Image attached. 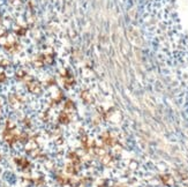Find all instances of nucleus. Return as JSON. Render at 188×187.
Masks as SVG:
<instances>
[{"label": "nucleus", "mask_w": 188, "mask_h": 187, "mask_svg": "<svg viewBox=\"0 0 188 187\" xmlns=\"http://www.w3.org/2000/svg\"><path fill=\"white\" fill-rule=\"evenodd\" d=\"M57 180H58L61 185H65V184H67V183H68V179H66L63 176H58L57 177Z\"/></svg>", "instance_id": "4468645a"}, {"label": "nucleus", "mask_w": 188, "mask_h": 187, "mask_svg": "<svg viewBox=\"0 0 188 187\" xmlns=\"http://www.w3.org/2000/svg\"><path fill=\"white\" fill-rule=\"evenodd\" d=\"M29 140H30V139L28 137V135L26 134V133H22L21 135H19V141L22 142V143H27Z\"/></svg>", "instance_id": "f8f14e48"}, {"label": "nucleus", "mask_w": 188, "mask_h": 187, "mask_svg": "<svg viewBox=\"0 0 188 187\" xmlns=\"http://www.w3.org/2000/svg\"><path fill=\"white\" fill-rule=\"evenodd\" d=\"M77 166L79 165H75V164H68L67 167H66V171L68 172V173H71V175H75L76 172H77Z\"/></svg>", "instance_id": "9d476101"}, {"label": "nucleus", "mask_w": 188, "mask_h": 187, "mask_svg": "<svg viewBox=\"0 0 188 187\" xmlns=\"http://www.w3.org/2000/svg\"><path fill=\"white\" fill-rule=\"evenodd\" d=\"M8 65H9V61H8V60H2V61L0 62V66H1V67H7Z\"/></svg>", "instance_id": "f3484780"}, {"label": "nucleus", "mask_w": 188, "mask_h": 187, "mask_svg": "<svg viewBox=\"0 0 188 187\" xmlns=\"http://www.w3.org/2000/svg\"><path fill=\"white\" fill-rule=\"evenodd\" d=\"M27 88L28 90L30 91L31 94H35V95H38V94L42 93V85L41 83L36 80H31L29 82L27 83Z\"/></svg>", "instance_id": "f03ea898"}, {"label": "nucleus", "mask_w": 188, "mask_h": 187, "mask_svg": "<svg viewBox=\"0 0 188 187\" xmlns=\"http://www.w3.org/2000/svg\"><path fill=\"white\" fill-rule=\"evenodd\" d=\"M2 136H4V140H5L9 145H13L17 140H19V135L15 134L14 129H9V128H6V129H5Z\"/></svg>", "instance_id": "f257e3e1"}, {"label": "nucleus", "mask_w": 188, "mask_h": 187, "mask_svg": "<svg viewBox=\"0 0 188 187\" xmlns=\"http://www.w3.org/2000/svg\"><path fill=\"white\" fill-rule=\"evenodd\" d=\"M102 140H103V142H104L105 145H112L114 143V140L111 137L110 133H104V134L102 135Z\"/></svg>", "instance_id": "423d86ee"}, {"label": "nucleus", "mask_w": 188, "mask_h": 187, "mask_svg": "<svg viewBox=\"0 0 188 187\" xmlns=\"http://www.w3.org/2000/svg\"><path fill=\"white\" fill-rule=\"evenodd\" d=\"M162 179H163V181H164L165 184H167V185H172V184H173V179H172V177L164 176V177H162Z\"/></svg>", "instance_id": "ddd939ff"}, {"label": "nucleus", "mask_w": 188, "mask_h": 187, "mask_svg": "<svg viewBox=\"0 0 188 187\" xmlns=\"http://www.w3.org/2000/svg\"><path fill=\"white\" fill-rule=\"evenodd\" d=\"M69 120H71V118H69V114L68 112H66V111H63L61 113L59 114V121L63 125H67L69 123Z\"/></svg>", "instance_id": "39448f33"}, {"label": "nucleus", "mask_w": 188, "mask_h": 187, "mask_svg": "<svg viewBox=\"0 0 188 187\" xmlns=\"http://www.w3.org/2000/svg\"><path fill=\"white\" fill-rule=\"evenodd\" d=\"M63 82H65V84H66L67 87H71V85H73L74 84L73 76H72L69 73H67L66 75H63Z\"/></svg>", "instance_id": "6e6552de"}, {"label": "nucleus", "mask_w": 188, "mask_h": 187, "mask_svg": "<svg viewBox=\"0 0 188 187\" xmlns=\"http://www.w3.org/2000/svg\"><path fill=\"white\" fill-rule=\"evenodd\" d=\"M71 110H74V103L72 101H67L65 103V111H71Z\"/></svg>", "instance_id": "9b49d317"}, {"label": "nucleus", "mask_w": 188, "mask_h": 187, "mask_svg": "<svg viewBox=\"0 0 188 187\" xmlns=\"http://www.w3.org/2000/svg\"><path fill=\"white\" fill-rule=\"evenodd\" d=\"M9 103L13 107H19L22 105V101L17 95H11L9 96Z\"/></svg>", "instance_id": "7ed1b4c3"}, {"label": "nucleus", "mask_w": 188, "mask_h": 187, "mask_svg": "<svg viewBox=\"0 0 188 187\" xmlns=\"http://www.w3.org/2000/svg\"><path fill=\"white\" fill-rule=\"evenodd\" d=\"M68 157L71 158V161H72V163L75 164V165H79L80 164V157L77 156V154H75V153H71Z\"/></svg>", "instance_id": "1a4fd4ad"}, {"label": "nucleus", "mask_w": 188, "mask_h": 187, "mask_svg": "<svg viewBox=\"0 0 188 187\" xmlns=\"http://www.w3.org/2000/svg\"><path fill=\"white\" fill-rule=\"evenodd\" d=\"M16 32H17L19 35H24V34H26V29H24V28H20V30H16Z\"/></svg>", "instance_id": "a211bd4d"}, {"label": "nucleus", "mask_w": 188, "mask_h": 187, "mask_svg": "<svg viewBox=\"0 0 188 187\" xmlns=\"http://www.w3.org/2000/svg\"><path fill=\"white\" fill-rule=\"evenodd\" d=\"M26 75H27V74H26V72H24V71H19V72L16 73V77H17L19 80L24 79V77H26Z\"/></svg>", "instance_id": "2eb2a0df"}, {"label": "nucleus", "mask_w": 188, "mask_h": 187, "mask_svg": "<svg viewBox=\"0 0 188 187\" xmlns=\"http://www.w3.org/2000/svg\"><path fill=\"white\" fill-rule=\"evenodd\" d=\"M5 80H6V75H5V73L0 72V83H2Z\"/></svg>", "instance_id": "dca6fc26"}, {"label": "nucleus", "mask_w": 188, "mask_h": 187, "mask_svg": "<svg viewBox=\"0 0 188 187\" xmlns=\"http://www.w3.org/2000/svg\"><path fill=\"white\" fill-rule=\"evenodd\" d=\"M15 163L17 164V166L22 169V170H24V169H28L29 166H30V163H29V161L27 159V158H15Z\"/></svg>", "instance_id": "20e7f679"}, {"label": "nucleus", "mask_w": 188, "mask_h": 187, "mask_svg": "<svg viewBox=\"0 0 188 187\" xmlns=\"http://www.w3.org/2000/svg\"><path fill=\"white\" fill-rule=\"evenodd\" d=\"M81 98L83 99V102L84 103H87V104H89V103H93V97H91V95L89 94V91H82V94H81Z\"/></svg>", "instance_id": "0eeeda50"}, {"label": "nucleus", "mask_w": 188, "mask_h": 187, "mask_svg": "<svg viewBox=\"0 0 188 187\" xmlns=\"http://www.w3.org/2000/svg\"><path fill=\"white\" fill-rule=\"evenodd\" d=\"M0 159H1V156H0Z\"/></svg>", "instance_id": "6ab92c4d"}]
</instances>
